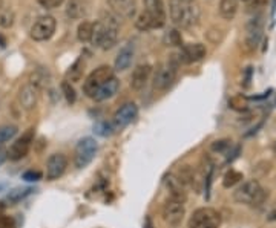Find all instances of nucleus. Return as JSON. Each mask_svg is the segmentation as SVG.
I'll return each instance as SVG.
<instances>
[{"mask_svg":"<svg viewBox=\"0 0 276 228\" xmlns=\"http://www.w3.org/2000/svg\"><path fill=\"white\" fill-rule=\"evenodd\" d=\"M120 20L121 18L117 14H114L111 10L103 11L100 20L94 23V34H92L91 43L103 50L114 48V44L118 40Z\"/></svg>","mask_w":276,"mask_h":228,"instance_id":"f257e3e1","label":"nucleus"},{"mask_svg":"<svg viewBox=\"0 0 276 228\" xmlns=\"http://www.w3.org/2000/svg\"><path fill=\"white\" fill-rule=\"evenodd\" d=\"M169 16L175 26L190 30L198 24L201 8L196 2H189V0H169Z\"/></svg>","mask_w":276,"mask_h":228,"instance_id":"f03ea898","label":"nucleus"},{"mask_svg":"<svg viewBox=\"0 0 276 228\" xmlns=\"http://www.w3.org/2000/svg\"><path fill=\"white\" fill-rule=\"evenodd\" d=\"M267 196L268 192H265L256 180H247L233 193L235 202L245 206H261Z\"/></svg>","mask_w":276,"mask_h":228,"instance_id":"7ed1b4c3","label":"nucleus"},{"mask_svg":"<svg viewBox=\"0 0 276 228\" xmlns=\"http://www.w3.org/2000/svg\"><path fill=\"white\" fill-rule=\"evenodd\" d=\"M98 152V142L92 138V136H85L82 138L77 146H75V150H74V164L77 168H85L88 167L95 155Z\"/></svg>","mask_w":276,"mask_h":228,"instance_id":"20e7f679","label":"nucleus"},{"mask_svg":"<svg viewBox=\"0 0 276 228\" xmlns=\"http://www.w3.org/2000/svg\"><path fill=\"white\" fill-rule=\"evenodd\" d=\"M178 58H170L166 63H161L154 75V89L157 90H167L177 80V72H178Z\"/></svg>","mask_w":276,"mask_h":228,"instance_id":"39448f33","label":"nucleus"},{"mask_svg":"<svg viewBox=\"0 0 276 228\" xmlns=\"http://www.w3.org/2000/svg\"><path fill=\"white\" fill-rule=\"evenodd\" d=\"M112 77H114V69L111 66H108V64L98 66L86 77V80L83 83V92L86 94V96L94 98L97 90Z\"/></svg>","mask_w":276,"mask_h":228,"instance_id":"423d86ee","label":"nucleus"},{"mask_svg":"<svg viewBox=\"0 0 276 228\" xmlns=\"http://www.w3.org/2000/svg\"><path fill=\"white\" fill-rule=\"evenodd\" d=\"M221 216L215 208L201 207L193 212L187 222V228H219Z\"/></svg>","mask_w":276,"mask_h":228,"instance_id":"0eeeda50","label":"nucleus"},{"mask_svg":"<svg viewBox=\"0 0 276 228\" xmlns=\"http://www.w3.org/2000/svg\"><path fill=\"white\" fill-rule=\"evenodd\" d=\"M34 136H36V130L33 128H30L28 130H25L22 134V136L17 138L11 144L10 150L7 152L8 160L10 161H20V160H23L25 156H27L30 154L33 142H34Z\"/></svg>","mask_w":276,"mask_h":228,"instance_id":"6e6552de","label":"nucleus"},{"mask_svg":"<svg viewBox=\"0 0 276 228\" xmlns=\"http://www.w3.org/2000/svg\"><path fill=\"white\" fill-rule=\"evenodd\" d=\"M56 28H57V22L53 16H42L34 22L30 36L36 42H46L54 36Z\"/></svg>","mask_w":276,"mask_h":228,"instance_id":"1a4fd4ad","label":"nucleus"},{"mask_svg":"<svg viewBox=\"0 0 276 228\" xmlns=\"http://www.w3.org/2000/svg\"><path fill=\"white\" fill-rule=\"evenodd\" d=\"M186 214V208H184V202H180L177 199L167 198V200L163 206V219L169 226L177 228Z\"/></svg>","mask_w":276,"mask_h":228,"instance_id":"9d476101","label":"nucleus"},{"mask_svg":"<svg viewBox=\"0 0 276 228\" xmlns=\"http://www.w3.org/2000/svg\"><path fill=\"white\" fill-rule=\"evenodd\" d=\"M68 156L65 154H53L46 161V180L57 181L65 174L68 168Z\"/></svg>","mask_w":276,"mask_h":228,"instance_id":"9b49d317","label":"nucleus"},{"mask_svg":"<svg viewBox=\"0 0 276 228\" xmlns=\"http://www.w3.org/2000/svg\"><path fill=\"white\" fill-rule=\"evenodd\" d=\"M138 116V108L135 103H124L115 114L112 118V126L114 129H124L126 126H129L135 118Z\"/></svg>","mask_w":276,"mask_h":228,"instance_id":"f8f14e48","label":"nucleus"},{"mask_svg":"<svg viewBox=\"0 0 276 228\" xmlns=\"http://www.w3.org/2000/svg\"><path fill=\"white\" fill-rule=\"evenodd\" d=\"M207 56V49L203 43H187L181 46L178 62L180 63H196L201 62Z\"/></svg>","mask_w":276,"mask_h":228,"instance_id":"ddd939ff","label":"nucleus"},{"mask_svg":"<svg viewBox=\"0 0 276 228\" xmlns=\"http://www.w3.org/2000/svg\"><path fill=\"white\" fill-rule=\"evenodd\" d=\"M144 11L154 22V30L163 28L166 24V8L163 0H144Z\"/></svg>","mask_w":276,"mask_h":228,"instance_id":"4468645a","label":"nucleus"},{"mask_svg":"<svg viewBox=\"0 0 276 228\" xmlns=\"http://www.w3.org/2000/svg\"><path fill=\"white\" fill-rule=\"evenodd\" d=\"M39 89L36 86H33L31 83H27L25 86L20 88L17 100H19V104L22 109L25 110H33L37 106V101H39Z\"/></svg>","mask_w":276,"mask_h":228,"instance_id":"2eb2a0df","label":"nucleus"},{"mask_svg":"<svg viewBox=\"0 0 276 228\" xmlns=\"http://www.w3.org/2000/svg\"><path fill=\"white\" fill-rule=\"evenodd\" d=\"M108 5L120 18H134L137 14V0H108Z\"/></svg>","mask_w":276,"mask_h":228,"instance_id":"dca6fc26","label":"nucleus"},{"mask_svg":"<svg viewBox=\"0 0 276 228\" xmlns=\"http://www.w3.org/2000/svg\"><path fill=\"white\" fill-rule=\"evenodd\" d=\"M262 18L264 17L259 14V16L253 17L247 23V38H245V42H247L250 49H255L258 46L261 37H262V31H264V20Z\"/></svg>","mask_w":276,"mask_h":228,"instance_id":"f3484780","label":"nucleus"},{"mask_svg":"<svg viewBox=\"0 0 276 228\" xmlns=\"http://www.w3.org/2000/svg\"><path fill=\"white\" fill-rule=\"evenodd\" d=\"M152 70L154 68L150 66L149 63H141L138 64L132 75H131V88L137 92H140L141 89H144V86L147 84L149 78H150V75H152Z\"/></svg>","mask_w":276,"mask_h":228,"instance_id":"a211bd4d","label":"nucleus"},{"mask_svg":"<svg viewBox=\"0 0 276 228\" xmlns=\"http://www.w3.org/2000/svg\"><path fill=\"white\" fill-rule=\"evenodd\" d=\"M134 56H135V46H134L132 42H129V43L124 44L120 49V52L117 54L115 62H114V69L118 70V72H123V70L129 69V66L132 64Z\"/></svg>","mask_w":276,"mask_h":228,"instance_id":"6ab92c4d","label":"nucleus"},{"mask_svg":"<svg viewBox=\"0 0 276 228\" xmlns=\"http://www.w3.org/2000/svg\"><path fill=\"white\" fill-rule=\"evenodd\" d=\"M89 14L88 0H69L66 5V17L71 20H82Z\"/></svg>","mask_w":276,"mask_h":228,"instance_id":"aec40b11","label":"nucleus"},{"mask_svg":"<svg viewBox=\"0 0 276 228\" xmlns=\"http://www.w3.org/2000/svg\"><path fill=\"white\" fill-rule=\"evenodd\" d=\"M164 186H166V188L169 192V198L177 199L180 202H186V199H187L186 190L180 184V181L175 178V174H167L166 176V178H164Z\"/></svg>","mask_w":276,"mask_h":228,"instance_id":"412c9836","label":"nucleus"},{"mask_svg":"<svg viewBox=\"0 0 276 228\" xmlns=\"http://www.w3.org/2000/svg\"><path fill=\"white\" fill-rule=\"evenodd\" d=\"M118 89H120V80L117 77H112L97 90V94L94 95V100L98 101V103H102V101H108L112 96H115Z\"/></svg>","mask_w":276,"mask_h":228,"instance_id":"4be33fe9","label":"nucleus"},{"mask_svg":"<svg viewBox=\"0 0 276 228\" xmlns=\"http://www.w3.org/2000/svg\"><path fill=\"white\" fill-rule=\"evenodd\" d=\"M30 83L36 86L39 90L48 88L51 84V74H49L48 68H37L30 75Z\"/></svg>","mask_w":276,"mask_h":228,"instance_id":"5701e85b","label":"nucleus"},{"mask_svg":"<svg viewBox=\"0 0 276 228\" xmlns=\"http://www.w3.org/2000/svg\"><path fill=\"white\" fill-rule=\"evenodd\" d=\"M239 2L238 0H219V16L224 20H233L238 14Z\"/></svg>","mask_w":276,"mask_h":228,"instance_id":"b1692460","label":"nucleus"},{"mask_svg":"<svg viewBox=\"0 0 276 228\" xmlns=\"http://www.w3.org/2000/svg\"><path fill=\"white\" fill-rule=\"evenodd\" d=\"M175 178L180 181V184L186 187H193L195 184V172L190 166H181L177 173H175Z\"/></svg>","mask_w":276,"mask_h":228,"instance_id":"393cba45","label":"nucleus"},{"mask_svg":"<svg viewBox=\"0 0 276 228\" xmlns=\"http://www.w3.org/2000/svg\"><path fill=\"white\" fill-rule=\"evenodd\" d=\"M34 192H36V188H33V187H17V188H13L7 194V202H10V206H16L17 202H20L25 198L31 196Z\"/></svg>","mask_w":276,"mask_h":228,"instance_id":"a878e982","label":"nucleus"},{"mask_svg":"<svg viewBox=\"0 0 276 228\" xmlns=\"http://www.w3.org/2000/svg\"><path fill=\"white\" fill-rule=\"evenodd\" d=\"M92 34H94V23L83 20L77 28V38L82 43H89L92 40Z\"/></svg>","mask_w":276,"mask_h":228,"instance_id":"bb28decb","label":"nucleus"},{"mask_svg":"<svg viewBox=\"0 0 276 228\" xmlns=\"http://www.w3.org/2000/svg\"><path fill=\"white\" fill-rule=\"evenodd\" d=\"M83 68H85V63L82 58L75 60V63L69 68V70L66 72V78L69 83H75V82H80L82 75H83Z\"/></svg>","mask_w":276,"mask_h":228,"instance_id":"cd10ccee","label":"nucleus"},{"mask_svg":"<svg viewBox=\"0 0 276 228\" xmlns=\"http://www.w3.org/2000/svg\"><path fill=\"white\" fill-rule=\"evenodd\" d=\"M17 134H19V128L14 124L0 126V146H4L5 142L11 141Z\"/></svg>","mask_w":276,"mask_h":228,"instance_id":"c85d7f7f","label":"nucleus"},{"mask_svg":"<svg viewBox=\"0 0 276 228\" xmlns=\"http://www.w3.org/2000/svg\"><path fill=\"white\" fill-rule=\"evenodd\" d=\"M135 26L140 31H150L154 30V22L146 11H141L135 18Z\"/></svg>","mask_w":276,"mask_h":228,"instance_id":"c756f323","label":"nucleus"},{"mask_svg":"<svg viewBox=\"0 0 276 228\" xmlns=\"http://www.w3.org/2000/svg\"><path fill=\"white\" fill-rule=\"evenodd\" d=\"M16 20V14L11 8H0V28H11Z\"/></svg>","mask_w":276,"mask_h":228,"instance_id":"7c9ffc66","label":"nucleus"},{"mask_svg":"<svg viewBox=\"0 0 276 228\" xmlns=\"http://www.w3.org/2000/svg\"><path fill=\"white\" fill-rule=\"evenodd\" d=\"M60 88H62V94H63V96L66 100V103L68 104H74L75 101H77V92H75L72 83H69L68 80H65V82H62Z\"/></svg>","mask_w":276,"mask_h":228,"instance_id":"2f4dec72","label":"nucleus"},{"mask_svg":"<svg viewBox=\"0 0 276 228\" xmlns=\"http://www.w3.org/2000/svg\"><path fill=\"white\" fill-rule=\"evenodd\" d=\"M241 180H242V173H239L236 170H229L222 178V186H224V188H230V187L236 186Z\"/></svg>","mask_w":276,"mask_h":228,"instance_id":"473e14b6","label":"nucleus"},{"mask_svg":"<svg viewBox=\"0 0 276 228\" xmlns=\"http://www.w3.org/2000/svg\"><path fill=\"white\" fill-rule=\"evenodd\" d=\"M114 126L112 122H108V121H100L94 126V132L100 136H111L114 134Z\"/></svg>","mask_w":276,"mask_h":228,"instance_id":"72a5a7b5","label":"nucleus"},{"mask_svg":"<svg viewBox=\"0 0 276 228\" xmlns=\"http://www.w3.org/2000/svg\"><path fill=\"white\" fill-rule=\"evenodd\" d=\"M167 43L170 46H183V37H181L180 31H177V30L169 31V34H167Z\"/></svg>","mask_w":276,"mask_h":228,"instance_id":"f704fd0d","label":"nucleus"},{"mask_svg":"<svg viewBox=\"0 0 276 228\" xmlns=\"http://www.w3.org/2000/svg\"><path fill=\"white\" fill-rule=\"evenodd\" d=\"M42 172L39 170H28V172H25L22 174V180L23 181H27V182H39L42 180Z\"/></svg>","mask_w":276,"mask_h":228,"instance_id":"c9c22d12","label":"nucleus"},{"mask_svg":"<svg viewBox=\"0 0 276 228\" xmlns=\"http://www.w3.org/2000/svg\"><path fill=\"white\" fill-rule=\"evenodd\" d=\"M230 140H218L215 142H212L210 146V150L212 152H218V154H222V152H225L229 147H230Z\"/></svg>","mask_w":276,"mask_h":228,"instance_id":"e433bc0d","label":"nucleus"},{"mask_svg":"<svg viewBox=\"0 0 276 228\" xmlns=\"http://www.w3.org/2000/svg\"><path fill=\"white\" fill-rule=\"evenodd\" d=\"M37 2L45 10H56L65 4V0H37Z\"/></svg>","mask_w":276,"mask_h":228,"instance_id":"4c0bfd02","label":"nucleus"},{"mask_svg":"<svg viewBox=\"0 0 276 228\" xmlns=\"http://www.w3.org/2000/svg\"><path fill=\"white\" fill-rule=\"evenodd\" d=\"M206 37H207V40H209L210 43L218 44V43L222 40V32H221L218 28H212V30H209V32L206 34Z\"/></svg>","mask_w":276,"mask_h":228,"instance_id":"58836bf2","label":"nucleus"},{"mask_svg":"<svg viewBox=\"0 0 276 228\" xmlns=\"http://www.w3.org/2000/svg\"><path fill=\"white\" fill-rule=\"evenodd\" d=\"M230 108L236 109V110H245L247 104H245V101L242 98H232L230 100Z\"/></svg>","mask_w":276,"mask_h":228,"instance_id":"ea45409f","label":"nucleus"},{"mask_svg":"<svg viewBox=\"0 0 276 228\" xmlns=\"http://www.w3.org/2000/svg\"><path fill=\"white\" fill-rule=\"evenodd\" d=\"M265 6H267V0H253L252 5H250L252 10H262Z\"/></svg>","mask_w":276,"mask_h":228,"instance_id":"a19ab883","label":"nucleus"},{"mask_svg":"<svg viewBox=\"0 0 276 228\" xmlns=\"http://www.w3.org/2000/svg\"><path fill=\"white\" fill-rule=\"evenodd\" d=\"M0 228H13V219L2 216L0 218Z\"/></svg>","mask_w":276,"mask_h":228,"instance_id":"79ce46f5","label":"nucleus"},{"mask_svg":"<svg viewBox=\"0 0 276 228\" xmlns=\"http://www.w3.org/2000/svg\"><path fill=\"white\" fill-rule=\"evenodd\" d=\"M143 228H155V224H154L152 218H150V216H146V218H144V224H143Z\"/></svg>","mask_w":276,"mask_h":228,"instance_id":"37998d69","label":"nucleus"},{"mask_svg":"<svg viewBox=\"0 0 276 228\" xmlns=\"http://www.w3.org/2000/svg\"><path fill=\"white\" fill-rule=\"evenodd\" d=\"M7 160H8V156H7V152L0 148V166H2V164L7 161Z\"/></svg>","mask_w":276,"mask_h":228,"instance_id":"c03bdc74","label":"nucleus"},{"mask_svg":"<svg viewBox=\"0 0 276 228\" xmlns=\"http://www.w3.org/2000/svg\"><path fill=\"white\" fill-rule=\"evenodd\" d=\"M267 220H268V222H274V220H276V208H274L273 212H270V213H268Z\"/></svg>","mask_w":276,"mask_h":228,"instance_id":"a18cd8bd","label":"nucleus"},{"mask_svg":"<svg viewBox=\"0 0 276 228\" xmlns=\"http://www.w3.org/2000/svg\"><path fill=\"white\" fill-rule=\"evenodd\" d=\"M5 44H7V40H5V38H4L2 36H0V46H2V48H4Z\"/></svg>","mask_w":276,"mask_h":228,"instance_id":"49530a36","label":"nucleus"},{"mask_svg":"<svg viewBox=\"0 0 276 228\" xmlns=\"http://www.w3.org/2000/svg\"><path fill=\"white\" fill-rule=\"evenodd\" d=\"M4 212H5V206H4V204H0V218L4 216Z\"/></svg>","mask_w":276,"mask_h":228,"instance_id":"de8ad7c7","label":"nucleus"},{"mask_svg":"<svg viewBox=\"0 0 276 228\" xmlns=\"http://www.w3.org/2000/svg\"><path fill=\"white\" fill-rule=\"evenodd\" d=\"M0 8H4V0H0Z\"/></svg>","mask_w":276,"mask_h":228,"instance_id":"09e8293b","label":"nucleus"},{"mask_svg":"<svg viewBox=\"0 0 276 228\" xmlns=\"http://www.w3.org/2000/svg\"><path fill=\"white\" fill-rule=\"evenodd\" d=\"M238 2H239V0H238ZM242 2H247V0H242Z\"/></svg>","mask_w":276,"mask_h":228,"instance_id":"8fccbe9b","label":"nucleus"},{"mask_svg":"<svg viewBox=\"0 0 276 228\" xmlns=\"http://www.w3.org/2000/svg\"><path fill=\"white\" fill-rule=\"evenodd\" d=\"M189 2H195V0H189Z\"/></svg>","mask_w":276,"mask_h":228,"instance_id":"3c124183","label":"nucleus"}]
</instances>
